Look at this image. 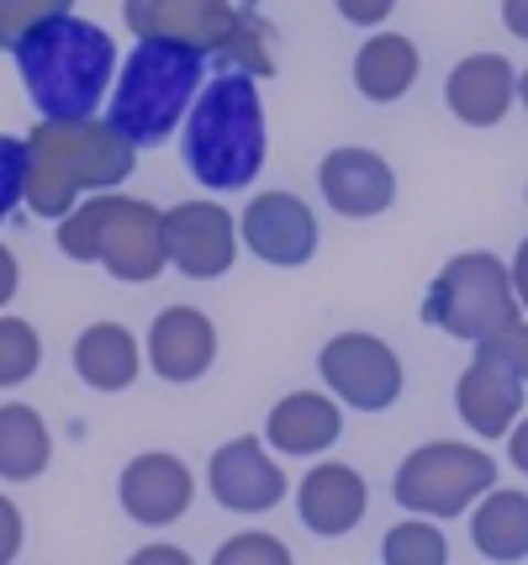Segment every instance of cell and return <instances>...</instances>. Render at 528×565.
<instances>
[{"label":"cell","mask_w":528,"mask_h":565,"mask_svg":"<svg viewBox=\"0 0 528 565\" xmlns=\"http://www.w3.org/2000/svg\"><path fill=\"white\" fill-rule=\"evenodd\" d=\"M138 164V143L111 117H43L26 132L22 201L37 217H69L79 196L117 191Z\"/></svg>","instance_id":"cell-1"},{"label":"cell","mask_w":528,"mask_h":565,"mask_svg":"<svg viewBox=\"0 0 528 565\" xmlns=\"http://www.w3.org/2000/svg\"><path fill=\"white\" fill-rule=\"evenodd\" d=\"M17 70L43 117H96L117 74V43L106 26L58 17L17 49Z\"/></svg>","instance_id":"cell-2"},{"label":"cell","mask_w":528,"mask_h":565,"mask_svg":"<svg viewBox=\"0 0 528 565\" xmlns=\"http://www.w3.org/2000/svg\"><path fill=\"white\" fill-rule=\"evenodd\" d=\"M185 170L212 191L249 185L265 164V100L254 74H217L185 122Z\"/></svg>","instance_id":"cell-3"},{"label":"cell","mask_w":528,"mask_h":565,"mask_svg":"<svg viewBox=\"0 0 528 565\" xmlns=\"http://www.w3.org/2000/svg\"><path fill=\"white\" fill-rule=\"evenodd\" d=\"M58 248L79 265H106L111 280L149 286L164 275V212L127 191H90L69 217H58Z\"/></svg>","instance_id":"cell-4"},{"label":"cell","mask_w":528,"mask_h":565,"mask_svg":"<svg viewBox=\"0 0 528 565\" xmlns=\"http://www.w3.org/2000/svg\"><path fill=\"white\" fill-rule=\"evenodd\" d=\"M206 74V53L185 49V43H138L127 53L122 74H117V90H111V122L122 127L138 148L164 143L185 111L196 106V90H202Z\"/></svg>","instance_id":"cell-5"},{"label":"cell","mask_w":528,"mask_h":565,"mask_svg":"<svg viewBox=\"0 0 528 565\" xmlns=\"http://www.w3.org/2000/svg\"><path fill=\"white\" fill-rule=\"evenodd\" d=\"M423 318L433 328H444L450 339L481 344L492 339L497 328L518 318V291H513V270H507L497 254L471 248V254H454L450 265L439 270V280L428 286Z\"/></svg>","instance_id":"cell-6"},{"label":"cell","mask_w":528,"mask_h":565,"mask_svg":"<svg viewBox=\"0 0 528 565\" xmlns=\"http://www.w3.org/2000/svg\"><path fill=\"white\" fill-rule=\"evenodd\" d=\"M492 481H497V466H492L486 449L433 439V444H418L397 466L391 497L418 518H460L492 492Z\"/></svg>","instance_id":"cell-7"},{"label":"cell","mask_w":528,"mask_h":565,"mask_svg":"<svg viewBox=\"0 0 528 565\" xmlns=\"http://www.w3.org/2000/svg\"><path fill=\"white\" fill-rule=\"evenodd\" d=\"M317 370H323L327 392L344 396L359 413H386L407 381L397 349L376 333H333L317 354Z\"/></svg>","instance_id":"cell-8"},{"label":"cell","mask_w":528,"mask_h":565,"mask_svg":"<svg viewBox=\"0 0 528 565\" xmlns=\"http://www.w3.org/2000/svg\"><path fill=\"white\" fill-rule=\"evenodd\" d=\"M164 248L185 280H217L238 259V227L223 201H180L164 212Z\"/></svg>","instance_id":"cell-9"},{"label":"cell","mask_w":528,"mask_h":565,"mask_svg":"<svg viewBox=\"0 0 528 565\" xmlns=\"http://www.w3.org/2000/svg\"><path fill=\"white\" fill-rule=\"evenodd\" d=\"M233 17L238 6L233 0H122V22L138 43H185L196 53L223 49V38L233 32Z\"/></svg>","instance_id":"cell-10"},{"label":"cell","mask_w":528,"mask_h":565,"mask_svg":"<svg viewBox=\"0 0 528 565\" xmlns=\"http://www.w3.org/2000/svg\"><path fill=\"white\" fill-rule=\"evenodd\" d=\"M238 238H244L265 265L297 270V265H306V259L317 254V217H312V206H306L302 196L265 191V196H254L249 206H244Z\"/></svg>","instance_id":"cell-11"},{"label":"cell","mask_w":528,"mask_h":565,"mask_svg":"<svg viewBox=\"0 0 528 565\" xmlns=\"http://www.w3.org/2000/svg\"><path fill=\"white\" fill-rule=\"evenodd\" d=\"M191 497H196V476L180 455H164V449H149V455H132L117 476V502L132 523H149V529H164V523H180L191 513Z\"/></svg>","instance_id":"cell-12"},{"label":"cell","mask_w":528,"mask_h":565,"mask_svg":"<svg viewBox=\"0 0 528 565\" xmlns=\"http://www.w3.org/2000/svg\"><path fill=\"white\" fill-rule=\"evenodd\" d=\"M206 487L227 513H270L285 502V470L265 455V439H233L206 460Z\"/></svg>","instance_id":"cell-13"},{"label":"cell","mask_w":528,"mask_h":565,"mask_svg":"<svg viewBox=\"0 0 528 565\" xmlns=\"http://www.w3.org/2000/svg\"><path fill=\"white\" fill-rule=\"evenodd\" d=\"M454 407H460V423L471 434L507 439V428L524 418V375L507 370L497 354L476 349V360L465 365L460 386H454Z\"/></svg>","instance_id":"cell-14"},{"label":"cell","mask_w":528,"mask_h":565,"mask_svg":"<svg viewBox=\"0 0 528 565\" xmlns=\"http://www.w3.org/2000/svg\"><path fill=\"white\" fill-rule=\"evenodd\" d=\"M323 201L338 217H380L397 201V170L380 159L376 148H333L317 170Z\"/></svg>","instance_id":"cell-15"},{"label":"cell","mask_w":528,"mask_h":565,"mask_svg":"<svg viewBox=\"0 0 528 565\" xmlns=\"http://www.w3.org/2000/svg\"><path fill=\"white\" fill-rule=\"evenodd\" d=\"M217 360V328L196 307H164L149 328V365L159 381L170 386H191L202 381Z\"/></svg>","instance_id":"cell-16"},{"label":"cell","mask_w":528,"mask_h":565,"mask_svg":"<svg viewBox=\"0 0 528 565\" xmlns=\"http://www.w3.org/2000/svg\"><path fill=\"white\" fill-rule=\"evenodd\" d=\"M444 100L465 127H497L518 100V70L503 53H471L444 79Z\"/></svg>","instance_id":"cell-17"},{"label":"cell","mask_w":528,"mask_h":565,"mask_svg":"<svg viewBox=\"0 0 528 565\" xmlns=\"http://www.w3.org/2000/svg\"><path fill=\"white\" fill-rule=\"evenodd\" d=\"M370 508V487H365V476L354 466H338V460H327V466H312L302 476V487H297V513L312 534H323V540H338V534H349L354 523L365 518Z\"/></svg>","instance_id":"cell-18"},{"label":"cell","mask_w":528,"mask_h":565,"mask_svg":"<svg viewBox=\"0 0 528 565\" xmlns=\"http://www.w3.org/2000/svg\"><path fill=\"white\" fill-rule=\"evenodd\" d=\"M344 439V413L333 396L317 392H291L270 407L265 423V444H276L280 455H323Z\"/></svg>","instance_id":"cell-19"},{"label":"cell","mask_w":528,"mask_h":565,"mask_svg":"<svg viewBox=\"0 0 528 565\" xmlns=\"http://www.w3.org/2000/svg\"><path fill=\"white\" fill-rule=\"evenodd\" d=\"M143 370V344L127 322H90L75 339V375L90 392H127Z\"/></svg>","instance_id":"cell-20"},{"label":"cell","mask_w":528,"mask_h":565,"mask_svg":"<svg viewBox=\"0 0 528 565\" xmlns=\"http://www.w3.org/2000/svg\"><path fill=\"white\" fill-rule=\"evenodd\" d=\"M418 70H423V58H418L412 38L376 32L365 49L354 53V90L365 100H376V106H391V100H402L418 85Z\"/></svg>","instance_id":"cell-21"},{"label":"cell","mask_w":528,"mask_h":565,"mask_svg":"<svg viewBox=\"0 0 528 565\" xmlns=\"http://www.w3.org/2000/svg\"><path fill=\"white\" fill-rule=\"evenodd\" d=\"M471 544L486 561H528V492L492 487L471 513Z\"/></svg>","instance_id":"cell-22"},{"label":"cell","mask_w":528,"mask_h":565,"mask_svg":"<svg viewBox=\"0 0 528 565\" xmlns=\"http://www.w3.org/2000/svg\"><path fill=\"white\" fill-rule=\"evenodd\" d=\"M53 460V434L37 407L6 402L0 407V481H32Z\"/></svg>","instance_id":"cell-23"},{"label":"cell","mask_w":528,"mask_h":565,"mask_svg":"<svg viewBox=\"0 0 528 565\" xmlns=\"http://www.w3.org/2000/svg\"><path fill=\"white\" fill-rule=\"evenodd\" d=\"M276 26L265 22L254 6H238V17H233V32L223 38V49L212 53L217 64H223V74H254V79H270V74L280 70L276 58Z\"/></svg>","instance_id":"cell-24"},{"label":"cell","mask_w":528,"mask_h":565,"mask_svg":"<svg viewBox=\"0 0 528 565\" xmlns=\"http://www.w3.org/2000/svg\"><path fill=\"white\" fill-rule=\"evenodd\" d=\"M37 365H43V339H37V328L26 318L0 312V392L26 386V381L37 375Z\"/></svg>","instance_id":"cell-25"},{"label":"cell","mask_w":528,"mask_h":565,"mask_svg":"<svg viewBox=\"0 0 528 565\" xmlns=\"http://www.w3.org/2000/svg\"><path fill=\"white\" fill-rule=\"evenodd\" d=\"M380 555H386V565H444L450 561V540L433 523H397L380 540Z\"/></svg>","instance_id":"cell-26"},{"label":"cell","mask_w":528,"mask_h":565,"mask_svg":"<svg viewBox=\"0 0 528 565\" xmlns=\"http://www.w3.org/2000/svg\"><path fill=\"white\" fill-rule=\"evenodd\" d=\"M69 11H75V0H0V49L17 53L37 26L58 22Z\"/></svg>","instance_id":"cell-27"},{"label":"cell","mask_w":528,"mask_h":565,"mask_svg":"<svg viewBox=\"0 0 528 565\" xmlns=\"http://www.w3.org/2000/svg\"><path fill=\"white\" fill-rule=\"evenodd\" d=\"M217 565H291V550H285L276 534L249 529V534H238V540H227L223 550H217Z\"/></svg>","instance_id":"cell-28"},{"label":"cell","mask_w":528,"mask_h":565,"mask_svg":"<svg viewBox=\"0 0 528 565\" xmlns=\"http://www.w3.org/2000/svg\"><path fill=\"white\" fill-rule=\"evenodd\" d=\"M26 185V138H6L0 132V217L22 201Z\"/></svg>","instance_id":"cell-29"},{"label":"cell","mask_w":528,"mask_h":565,"mask_svg":"<svg viewBox=\"0 0 528 565\" xmlns=\"http://www.w3.org/2000/svg\"><path fill=\"white\" fill-rule=\"evenodd\" d=\"M476 349L497 354L507 370H518V375H524V386H528V322L524 318H513L507 328H497V333H492V339H481Z\"/></svg>","instance_id":"cell-30"},{"label":"cell","mask_w":528,"mask_h":565,"mask_svg":"<svg viewBox=\"0 0 528 565\" xmlns=\"http://www.w3.org/2000/svg\"><path fill=\"white\" fill-rule=\"evenodd\" d=\"M22 540H26V529H22V508H17L11 497L0 492V565H11L17 555H22Z\"/></svg>","instance_id":"cell-31"},{"label":"cell","mask_w":528,"mask_h":565,"mask_svg":"<svg viewBox=\"0 0 528 565\" xmlns=\"http://www.w3.org/2000/svg\"><path fill=\"white\" fill-rule=\"evenodd\" d=\"M333 6H338V17L354 26H380L397 11V0H333Z\"/></svg>","instance_id":"cell-32"},{"label":"cell","mask_w":528,"mask_h":565,"mask_svg":"<svg viewBox=\"0 0 528 565\" xmlns=\"http://www.w3.org/2000/svg\"><path fill=\"white\" fill-rule=\"evenodd\" d=\"M22 286V270H17V254L0 244V307H11V296Z\"/></svg>","instance_id":"cell-33"},{"label":"cell","mask_w":528,"mask_h":565,"mask_svg":"<svg viewBox=\"0 0 528 565\" xmlns=\"http://www.w3.org/2000/svg\"><path fill=\"white\" fill-rule=\"evenodd\" d=\"M507 460L528 476V418H518L513 428H507Z\"/></svg>","instance_id":"cell-34"},{"label":"cell","mask_w":528,"mask_h":565,"mask_svg":"<svg viewBox=\"0 0 528 565\" xmlns=\"http://www.w3.org/2000/svg\"><path fill=\"white\" fill-rule=\"evenodd\" d=\"M153 561H170V565H191V555L185 550H175V544H143L138 555H132V565H153Z\"/></svg>","instance_id":"cell-35"},{"label":"cell","mask_w":528,"mask_h":565,"mask_svg":"<svg viewBox=\"0 0 528 565\" xmlns=\"http://www.w3.org/2000/svg\"><path fill=\"white\" fill-rule=\"evenodd\" d=\"M503 22L513 38H524L528 43V0H503Z\"/></svg>","instance_id":"cell-36"},{"label":"cell","mask_w":528,"mask_h":565,"mask_svg":"<svg viewBox=\"0 0 528 565\" xmlns=\"http://www.w3.org/2000/svg\"><path fill=\"white\" fill-rule=\"evenodd\" d=\"M513 291H518V307H528V238L518 248V259H513Z\"/></svg>","instance_id":"cell-37"},{"label":"cell","mask_w":528,"mask_h":565,"mask_svg":"<svg viewBox=\"0 0 528 565\" xmlns=\"http://www.w3.org/2000/svg\"><path fill=\"white\" fill-rule=\"evenodd\" d=\"M518 100H524V111H528V70L518 74Z\"/></svg>","instance_id":"cell-38"},{"label":"cell","mask_w":528,"mask_h":565,"mask_svg":"<svg viewBox=\"0 0 528 565\" xmlns=\"http://www.w3.org/2000/svg\"><path fill=\"white\" fill-rule=\"evenodd\" d=\"M244 6H254V0H244Z\"/></svg>","instance_id":"cell-39"}]
</instances>
